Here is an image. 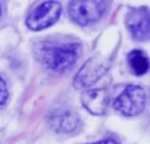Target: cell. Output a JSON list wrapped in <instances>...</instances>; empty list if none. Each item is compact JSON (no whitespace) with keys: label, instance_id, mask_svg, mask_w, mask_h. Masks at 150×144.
<instances>
[{"label":"cell","instance_id":"obj_1","mask_svg":"<svg viewBox=\"0 0 150 144\" xmlns=\"http://www.w3.org/2000/svg\"><path fill=\"white\" fill-rule=\"evenodd\" d=\"M36 59L56 73H64L76 63L81 55L79 42H42L35 48Z\"/></svg>","mask_w":150,"mask_h":144},{"label":"cell","instance_id":"obj_2","mask_svg":"<svg viewBox=\"0 0 150 144\" xmlns=\"http://www.w3.org/2000/svg\"><path fill=\"white\" fill-rule=\"evenodd\" d=\"M145 90L137 84L127 85V88L114 100V108L124 116H137L145 108Z\"/></svg>","mask_w":150,"mask_h":144},{"label":"cell","instance_id":"obj_3","mask_svg":"<svg viewBox=\"0 0 150 144\" xmlns=\"http://www.w3.org/2000/svg\"><path fill=\"white\" fill-rule=\"evenodd\" d=\"M70 18L81 26H88L103 16L107 9L105 1H71L69 4Z\"/></svg>","mask_w":150,"mask_h":144},{"label":"cell","instance_id":"obj_4","mask_svg":"<svg viewBox=\"0 0 150 144\" xmlns=\"http://www.w3.org/2000/svg\"><path fill=\"white\" fill-rule=\"evenodd\" d=\"M61 14V5L57 1H46L34 8L27 16L26 25L32 30H41L54 25Z\"/></svg>","mask_w":150,"mask_h":144},{"label":"cell","instance_id":"obj_5","mask_svg":"<svg viewBox=\"0 0 150 144\" xmlns=\"http://www.w3.org/2000/svg\"><path fill=\"white\" fill-rule=\"evenodd\" d=\"M109 61L101 55H95L90 57L76 74L73 82L74 87L76 89H82L91 85L104 75V73L109 68Z\"/></svg>","mask_w":150,"mask_h":144},{"label":"cell","instance_id":"obj_6","mask_svg":"<svg viewBox=\"0 0 150 144\" xmlns=\"http://www.w3.org/2000/svg\"><path fill=\"white\" fill-rule=\"evenodd\" d=\"M48 123L57 133H73L81 128L76 112L69 109H55L48 114Z\"/></svg>","mask_w":150,"mask_h":144},{"label":"cell","instance_id":"obj_7","mask_svg":"<svg viewBox=\"0 0 150 144\" xmlns=\"http://www.w3.org/2000/svg\"><path fill=\"white\" fill-rule=\"evenodd\" d=\"M149 11L145 7L130 9L125 22L127 27L132 35V37L137 41H146L150 34V25H149Z\"/></svg>","mask_w":150,"mask_h":144},{"label":"cell","instance_id":"obj_8","mask_svg":"<svg viewBox=\"0 0 150 144\" xmlns=\"http://www.w3.org/2000/svg\"><path fill=\"white\" fill-rule=\"evenodd\" d=\"M83 107L93 115H103L109 104V94L105 89H90L82 95Z\"/></svg>","mask_w":150,"mask_h":144},{"label":"cell","instance_id":"obj_9","mask_svg":"<svg viewBox=\"0 0 150 144\" xmlns=\"http://www.w3.org/2000/svg\"><path fill=\"white\" fill-rule=\"evenodd\" d=\"M128 63L132 73L137 76L144 75L149 69V60L144 52L134 49L128 54Z\"/></svg>","mask_w":150,"mask_h":144},{"label":"cell","instance_id":"obj_10","mask_svg":"<svg viewBox=\"0 0 150 144\" xmlns=\"http://www.w3.org/2000/svg\"><path fill=\"white\" fill-rule=\"evenodd\" d=\"M8 98V91L5 81L0 77V107H2Z\"/></svg>","mask_w":150,"mask_h":144},{"label":"cell","instance_id":"obj_11","mask_svg":"<svg viewBox=\"0 0 150 144\" xmlns=\"http://www.w3.org/2000/svg\"><path fill=\"white\" fill-rule=\"evenodd\" d=\"M89 144H118V143L114 139H103V140H98V142L89 143Z\"/></svg>","mask_w":150,"mask_h":144},{"label":"cell","instance_id":"obj_12","mask_svg":"<svg viewBox=\"0 0 150 144\" xmlns=\"http://www.w3.org/2000/svg\"><path fill=\"white\" fill-rule=\"evenodd\" d=\"M1 14H2V8H1V5H0V18H1Z\"/></svg>","mask_w":150,"mask_h":144}]
</instances>
